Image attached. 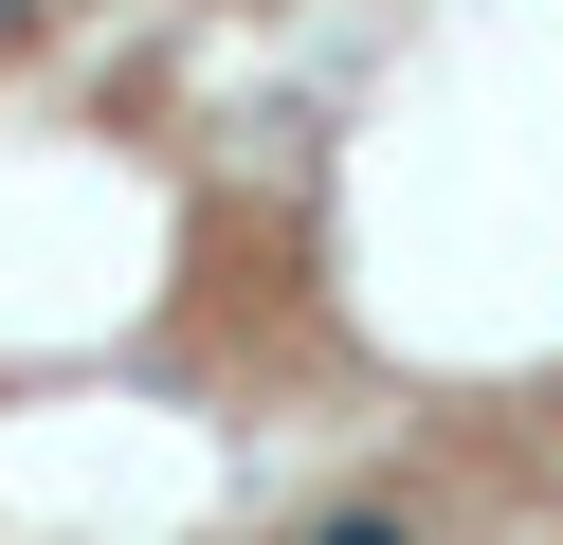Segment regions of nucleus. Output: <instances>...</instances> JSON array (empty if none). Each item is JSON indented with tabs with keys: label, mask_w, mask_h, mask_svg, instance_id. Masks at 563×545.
I'll list each match as a JSON object with an SVG mask.
<instances>
[{
	"label": "nucleus",
	"mask_w": 563,
	"mask_h": 545,
	"mask_svg": "<svg viewBox=\"0 0 563 545\" xmlns=\"http://www.w3.org/2000/svg\"><path fill=\"white\" fill-rule=\"evenodd\" d=\"M309 545H418V527H400V509H328Z\"/></svg>",
	"instance_id": "f257e3e1"
},
{
	"label": "nucleus",
	"mask_w": 563,
	"mask_h": 545,
	"mask_svg": "<svg viewBox=\"0 0 563 545\" xmlns=\"http://www.w3.org/2000/svg\"><path fill=\"white\" fill-rule=\"evenodd\" d=\"M0 19H19V0H0Z\"/></svg>",
	"instance_id": "f03ea898"
}]
</instances>
